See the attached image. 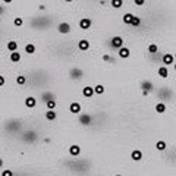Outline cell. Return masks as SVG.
Segmentation results:
<instances>
[{"mask_svg":"<svg viewBox=\"0 0 176 176\" xmlns=\"http://www.w3.org/2000/svg\"><path fill=\"white\" fill-rule=\"evenodd\" d=\"M110 46L113 47V49H122L123 47V38L120 37V35H115V37H112V40H110Z\"/></svg>","mask_w":176,"mask_h":176,"instance_id":"1","label":"cell"},{"mask_svg":"<svg viewBox=\"0 0 176 176\" xmlns=\"http://www.w3.org/2000/svg\"><path fill=\"white\" fill-rule=\"evenodd\" d=\"M69 76H71L72 79H81V78L84 76V72H82V69H79V67H72V69L69 71Z\"/></svg>","mask_w":176,"mask_h":176,"instance_id":"2","label":"cell"},{"mask_svg":"<svg viewBox=\"0 0 176 176\" xmlns=\"http://www.w3.org/2000/svg\"><path fill=\"white\" fill-rule=\"evenodd\" d=\"M161 62L164 66H169V65H175V56L170 54V53H164L163 57H161Z\"/></svg>","mask_w":176,"mask_h":176,"instance_id":"3","label":"cell"},{"mask_svg":"<svg viewBox=\"0 0 176 176\" xmlns=\"http://www.w3.org/2000/svg\"><path fill=\"white\" fill-rule=\"evenodd\" d=\"M81 110H82V107H81V104L78 101H72L69 104V112L72 115H81Z\"/></svg>","mask_w":176,"mask_h":176,"instance_id":"4","label":"cell"},{"mask_svg":"<svg viewBox=\"0 0 176 176\" xmlns=\"http://www.w3.org/2000/svg\"><path fill=\"white\" fill-rule=\"evenodd\" d=\"M91 116H90V115H87V113H85V115H82V113H81V115H79V117H78V122H79V123H81V125H84V126H88V125H91Z\"/></svg>","mask_w":176,"mask_h":176,"instance_id":"5","label":"cell"},{"mask_svg":"<svg viewBox=\"0 0 176 176\" xmlns=\"http://www.w3.org/2000/svg\"><path fill=\"white\" fill-rule=\"evenodd\" d=\"M57 31L59 34H69L71 33V25L67 22H60L57 25Z\"/></svg>","mask_w":176,"mask_h":176,"instance_id":"6","label":"cell"},{"mask_svg":"<svg viewBox=\"0 0 176 176\" xmlns=\"http://www.w3.org/2000/svg\"><path fill=\"white\" fill-rule=\"evenodd\" d=\"M92 25V21L90 18H82L81 21H79V28L81 29H90Z\"/></svg>","mask_w":176,"mask_h":176,"instance_id":"7","label":"cell"},{"mask_svg":"<svg viewBox=\"0 0 176 176\" xmlns=\"http://www.w3.org/2000/svg\"><path fill=\"white\" fill-rule=\"evenodd\" d=\"M82 95H84L85 98H91L92 95H94V87H90V85H87L82 88Z\"/></svg>","mask_w":176,"mask_h":176,"instance_id":"8","label":"cell"},{"mask_svg":"<svg viewBox=\"0 0 176 176\" xmlns=\"http://www.w3.org/2000/svg\"><path fill=\"white\" fill-rule=\"evenodd\" d=\"M69 154H71L72 157H78V156L81 154V147L76 145V144L71 145V147H69Z\"/></svg>","mask_w":176,"mask_h":176,"instance_id":"9","label":"cell"},{"mask_svg":"<svg viewBox=\"0 0 176 176\" xmlns=\"http://www.w3.org/2000/svg\"><path fill=\"white\" fill-rule=\"evenodd\" d=\"M117 53H119V57H122V59H128L131 56V50H129L128 47H125V46H123L122 49H119Z\"/></svg>","mask_w":176,"mask_h":176,"instance_id":"10","label":"cell"},{"mask_svg":"<svg viewBox=\"0 0 176 176\" xmlns=\"http://www.w3.org/2000/svg\"><path fill=\"white\" fill-rule=\"evenodd\" d=\"M25 106L28 107V109H34L35 106H37V98L35 97H26L25 98Z\"/></svg>","mask_w":176,"mask_h":176,"instance_id":"11","label":"cell"},{"mask_svg":"<svg viewBox=\"0 0 176 176\" xmlns=\"http://www.w3.org/2000/svg\"><path fill=\"white\" fill-rule=\"evenodd\" d=\"M141 88H143V91H153L154 90V85H153V82L151 81H143L141 82Z\"/></svg>","mask_w":176,"mask_h":176,"instance_id":"12","label":"cell"},{"mask_svg":"<svg viewBox=\"0 0 176 176\" xmlns=\"http://www.w3.org/2000/svg\"><path fill=\"white\" fill-rule=\"evenodd\" d=\"M78 49L81 51H87L90 49V41H88V40H81V41H78Z\"/></svg>","mask_w":176,"mask_h":176,"instance_id":"13","label":"cell"},{"mask_svg":"<svg viewBox=\"0 0 176 176\" xmlns=\"http://www.w3.org/2000/svg\"><path fill=\"white\" fill-rule=\"evenodd\" d=\"M131 159L134 160V161H140V160H143V151L141 150H134L131 153Z\"/></svg>","mask_w":176,"mask_h":176,"instance_id":"14","label":"cell"},{"mask_svg":"<svg viewBox=\"0 0 176 176\" xmlns=\"http://www.w3.org/2000/svg\"><path fill=\"white\" fill-rule=\"evenodd\" d=\"M56 117H57V113H56L54 110H47V112H46V119H47L49 122L56 120Z\"/></svg>","mask_w":176,"mask_h":176,"instance_id":"15","label":"cell"},{"mask_svg":"<svg viewBox=\"0 0 176 176\" xmlns=\"http://www.w3.org/2000/svg\"><path fill=\"white\" fill-rule=\"evenodd\" d=\"M41 100L44 101V103H47V101H50V100H54V95H53V92L46 91L41 94Z\"/></svg>","mask_w":176,"mask_h":176,"instance_id":"16","label":"cell"},{"mask_svg":"<svg viewBox=\"0 0 176 176\" xmlns=\"http://www.w3.org/2000/svg\"><path fill=\"white\" fill-rule=\"evenodd\" d=\"M135 15H132L131 12H126L125 15H123V24H126V25H131L132 24V19H134Z\"/></svg>","mask_w":176,"mask_h":176,"instance_id":"17","label":"cell"},{"mask_svg":"<svg viewBox=\"0 0 176 176\" xmlns=\"http://www.w3.org/2000/svg\"><path fill=\"white\" fill-rule=\"evenodd\" d=\"M10 62L12 63H18V62H21V53L19 51H13V53H10Z\"/></svg>","mask_w":176,"mask_h":176,"instance_id":"18","label":"cell"},{"mask_svg":"<svg viewBox=\"0 0 176 176\" xmlns=\"http://www.w3.org/2000/svg\"><path fill=\"white\" fill-rule=\"evenodd\" d=\"M6 49H8L10 53L18 51V41H9L8 44H6Z\"/></svg>","mask_w":176,"mask_h":176,"instance_id":"19","label":"cell"},{"mask_svg":"<svg viewBox=\"0 0 176 176\" xmlns=\"http://www.w3.org/2000/svg\"><path fill=\"white\" fill-rule=\"evenodd\" d=\"M159 76H161V78H167L169 76V69H167V66H160L159 67Z\"/></svg>","mask_w":176,"mask_h":176,"instance_id":"20","label":"cell"},{"mask_svg":"<svg viewBox=\"0 0 176 176\" xmlns=\"http://www.w3.org/2000/svg\"><path fill=\"white\" fill-rule=\"evenodd\" d=\"M104 91H106L104 85L97 84L95 87H94V94H97V95H101V94H104Z\"/></svg>","mask_w":176,"mask_h":176,"instance_id":"21","label":"cell"},{"mask_svg":"<svg viewBox=\"0 0 176 176\" xmlns=\"http://www.w3.org/2000/svg\"><path fill=\"white\" fill-rule=\"evenodd\" d=\"M25 53H28V54H34L35 53V46L33 43H28L25 46Z\"/></svg>","mask_w":176,"mask_h":176,"instance_id":"22","label":"cell"},{"mask_svg":"<svg viewBox=\"0 0 176 176\" xmlns=\"http://www.w3.org/2000/svg\"><path fill=\"white\" fill-rule=\"evenodd\" d=\"M156 112L160 113V115L164 113V112H166V104H164V103H157V104H156Z\"/></svg>","mask_w":176,"mask_h":176,"instance_id":"23","label":"cell"},{"mask_svg":"<svg viewBox=\"0 0 176 176\" xmlns=\"http://www.w3.org/2000/svg\"><path fill=\"white\" fill-rule=\"evenodd\" d=\"M110 5H112V8L120 9L122 6H123V0H112V2H110Z\"/></svg>","mask_w":176,"mask_h":176,"instance_id":"24","label":"cell"},{"mask_svg":"<svg viewBox=\"0 0 176 176\" xmlns=\"http://www.w3.org/2000/svg\"><path fill=\"white\" fill-rule=\"evenodd\" d=\"M166 147H167V144L164 143V141H157V143H156V148L159 151H164Z\"/></svg>","mask_w":176,"mask_h":176,"instance_id":"25","label":"cell"},{"mask_svg":"<svg viewBox=\"0 0 176 176\" xmlns=\"http://www.w3.org/2000/svg\"><path fill=\"white\" fill-rule=\"evenodd\" d=\"M148 53H151V54L159 53V46H157V44H154V43H151L150 46H148Z\"/></svg>","mask_w":176,"mask_h":176,"instance_id":"26","label":"cell"},{"mask_svg":"<svg viewBox=\"0 0 176 176\" xmlns=\"http://www.w3.org/2000/svg\"><path fill=\"white\" fill-rule=\"evenodd\" d=\"M46 106H47V110H54L56 109V106H57V101L56 100H50L46 103Z\"/></svg>","mask_w":176,"mask_h":176,"instance_id":"27","label":"cell"},{"mask_svg":"<svg viewBox=\"0 0 176 176\" xmlns=\"http://www.w3.org/2000/svg\"><path fill=\"white\" fill-rule=\"evenodd\" d=\"M16 84L18 85H25L26 84V76H24V75L16 76Z\"/></svg>","mask_w":176,"mask_h":176,"instance_id":"28","label":"cell"},{"mask_svg":"<svg viewBox=\"0 0 176 176\" xmlns=\"http://www.w3.org/2000/svg\"><path fill=\"white\" fill-rule=\"evenodd\" d=\"M13 25L15 26H22L24 25V19H22V18H15V19H13Z\"/></svg>","mask_w":176,"mask_h":176,"instance_id":"29","label":"cell"},{"mask_svg":"<svg viewBox=\"0 0 176 176\" xmlns=\"http://www.w3.org/2000/svg\"><path fill=\"white\" fill-rule=\"evenodd\" d=\"M132 26H140L141 25V18L138 16H134V19H132V24H131Z\"/></svg>","mask_w":176,"mask_h":176,"instance_id":"30","label":"cell"},{"mask_svg":"<svg viewBox=\"0 0 176 176\" xmlns=\"http://www.w3.org/2000/svg\"><path fill=\"white\" fill-rule=\"evenodd\" d=\"M2 176H13V172L6 169V170H3V172H2Z\"/></svg>","mask_w":176,"mask_h":176,"instance_id":"31","label":"cell"},{"mask_svg":"<svg viewBox=\"0 0 176 176\" xmlns=\"http://www.w3.org/2000/svg\"><path fill=\"white\" fill-rule=\"evenodd\" d=\"M134 3L136 6H144V5H145V0H134Z\"/></svg>","mask_w":176,"mask_h":176,"instance_id":"32","label":"cell"},{"mask_svg":"<svg viewBox=\"0 0 176 176\" xmlns=\"http://www.w3.org/2000/svg\"><path fill=\"white\" fill-rule=\"evenodd\" d=\"M103 60H104V62H113V57H110L109 54H104V56H103Z\"/></svg>","mask_w":176,"mask_h":176,"instance_id":"33","label":"cell"},{"mask_svg":"<svg viewBox=\"0 0 176 176\" xmlns=\"http://www.w3.org/2000/svg\"><path fill=\"white\" fill-rule=\"evenodd\" d=\"M5 82H6L5 76H2V75H0V87H3V85H5Z\"/></svg>","mask_w":176,"mask_h":176,"instance_id":"34","label":"cell"},{"mask_svg":"<svg viewBox=\"0 0 176 176\" xmlns=\"http://www.w3.org/2000/svg\"><path fill=\"white\" fill-rule=\"evenodd\" d=\"M3 2H5V3H6V5H10V3H12V2H13V0H3Z\"/></svg>","mask_w":176,"mask_h":176,"instance_id":"35","label":"cell"},{"mask_svg":"<svg viewBox=\"0 0 176 176\" xmlns=\"http://www.w3.org/2000/svg\"><path fill=\"white\" fill-rule=\"evenodd\" d=\"M0 167H3V160L0 159Z\"/></svg>","mask_w":176,"mask_h":176,"instance_id":"36","label":"cell"},{"mask_svg":"<svg viewBox=\"0 0 176 176\" xmlns=\"http://www.w3.org/2000/svg\"><path fill=\"white\" fill-rule=\"evenodd\" d=\"M65 2H66V3H72L74 0H65Z\"/></svg>","mask_w":176,"mask_h":176,"instance_id":"37","label":"cell"},{"mask_svg":"<svg viewBox=\"0 0 176 176\" xmlns=\"http://www.w3.org/2000/svg\"><path fill=\"white\" fill-rule=\"evenodd\" d=\"M173 67H175V71H176V62H175V65H173Z\"/></svg>","mask_w":176,"mask_h":176,"instance_id":"38","label":"cell"},{"mask_svg":"<svg viewBox=\"0 0 176 176\" xmlns=\"http://www.w3.org/2000/svg\"><path fill=\"white\" fill-rule=\"evenodd\" d=\"M173 56H175V60H176V53H175V54H173Z\"/></svg>","mask_w":176,"mask_h":176,"instance_id":"39","label":"cell"},{"mask_svg":"<svg viewBox=\"0 0 176 176\" xmlns=\"http://www.w3.org/2000/svg\"><path fill=\"white\" fill-rule=\"evenodd\" d=\"M0 24H2V16H0Z\"/></svg>","mask_w":176,"mask_h":176,"instance_id":"40","label":"cell"},{"mask_svg":"<svg viewBox=\"0 0 176 176\" xmlns=\"http://www.w3.org/2000/svg\"><path fill=\"white\" fill-rule=\"evenodd\" d=\"M115 176H122V175H115Z\"/></svg>","mask_w":176,"mask_h":176,"instance_id":"41","label":"cell"}]
</instances>
